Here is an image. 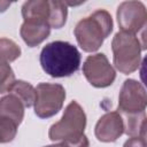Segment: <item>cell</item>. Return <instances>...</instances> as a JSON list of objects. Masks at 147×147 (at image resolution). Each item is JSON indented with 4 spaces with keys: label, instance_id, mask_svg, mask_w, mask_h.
Instances as JSON below:
<instances>
[{
    "label": "cell",
    "instance_id": "1",
    "mask_svg": "<svg viewBox=\"0 0 147 147\" xmlns=\"http://www.w3.org/2000/svg\"><path fill=\"white\" fill-rule=\"evenodd\" d=\"M147 92L145 87L134 79H126L118 95L117 111L124 121V133L130 137H137L141 124L146 118Z\"/></svg>",
    "mask_w": 147,
    "mask_h": 147
},
{
    "label": "cell",
    "instance_id": "2",
    "mask_svg": "<svg viewBox=\"0 0 147 147\" xmlns=\"http://www.w3.org/2000/svg\"><path fill=\"white\" fill-rule=\"evenodd\" d=\"M40 64L51 77H68L79 69L80 53L68 41H52L41 49Z\"/></svg>",
    "mask_w": 147,
    "mask_h": 147
},
{
    "label": "cell",
    "instance_id": "3",
    "mask_svg": "<svg viewBox=\"0 0 147 147\" xmlns=\"http://www.w3.org/2000/svg\"><path fill=\"white\" fill-rule=\"evenodd\" d=\"M114 28L110 14L105 9H98L90 16L80 20L74 30L78 45L84 52L98 51L103 40L111 33Z\"/></svg>",
    "mask_w": 147,
    "mask_h": 147
},
{
    "label": "cell",
    "instance_id": "4",
    "mask_svg": "<svg viewBox=\"0 0 147 147\" xmlns=\"http://www.w3.org/2000/svg\"><path fill=\"white\" fill-rule=\"evenodd\" d=\"M111 51L115 68L124 74H132L138 69L141 61V46L138 38L129 32H117L111 41Z\"/></svg>",
    "mask_w": 147,
    "mask_h": 147
},
{
    "label": "cell",
    "instance_id": "5",
    "mask_svg": "<svg viewBox=\"0 0 147 147\" xmlns=\"http://www.w3.org/2000/svg\"><path fill=\"white\" fill-rule=\"evenodd\" d=\"M86 115L77 101H71L64 109L62 118L49 127L48 137L52 141L78 139L84 136Z\"/></svg>",
    "mask_w": 147,
    "mask_h": 147
},
{
    "label": "cell",
    "instance_id": "6",
    "mask_svg": "<svg viewBox=\"0 0 147 147\" xmlns=\"http://www.w3.org/2000/svg\"><path fill=\"white\" fill-rule=\"evenodd\" d=\"M37 99L34 114L40 118H48L57 114L65 99V90L60 84L40 83L36 87Z\"/></svg>",
    "mask_w": 147,
    "mask_h": 147
},
{
    "label": "cell",
    "instance_id": "7",
    "mask_svg": "<svg viewBox=\"0 0 147 147\" xmlns=\"http://www.w3.org/2000/svg\"><path fill=\"white\" fill-rule=\"evenodd\" d=\"M83 74L87 82L98 88L110 86L116 78L115 69L102 53H96L86 57L83 64Z\"/></svg>",
    "mask_w": 147,
    "mask_h": 147
},
{
    "label": "cell",
    "instance_id": "8",
    "mask_svg": "<svg viewBox=\"0 0 147 147\" xmlns=\"http://www.w3.org/2000/svg\"><path fill=\"white\" fill-rule=\"evenodd\" d=\"M117 22L121 31L137 34L147 23V9L140 1H124L117 8Z\"/></svg>",
    "mask_w": 147,
    "mask_h": 147
},
{
    "label": "cell",
    "instance_id": "9",
    "mask_svg": "<svg viewBox=\"0 0 147 147\" xmlns=\"http://www.w3.org/2000/svg\"><path fill=\"white\" fill-rule=\"evenodd\" d=\"M95 137L102 142H114L124 133V121L118 111L106 113L99 118L94 129Z\"/></svg>",
    "mask_w": 147,
    "mask_h": 147
},
{
    "label": "cell",
    "instance_id": "10",
    "mask_svg": "<svg viewBox=\"0 0 147 147\" xmlns=\"http://www.w3.org/2000/svg\"><path fill=\"white\" fill-rule=\"evenodd\" d=\"M20 33L29 47H34L48 38L51 33V26L48 23L42 22H23Z\"/></svg>",
    "mask_w": 147,
    "mask_h": 147
},
{
    "label": "cell",
    "instance_id": "11",
    "mask_svg": "<svg viewBox=\"0 0 147 147\" xmlns=\"http://www.w3.org/2000/svg\"><path fill=\"white\" fill-rule=\"evenodd\" d=\"M49 11L51 5L48 0H30L24 2L22 6V16L24 22L48 23Z\"/></svg>",
    "mask_w": 147,
    "mask_h": 147
},
{
    "label": "cell",
    "instance_id": "12",
    "mask_svg": "<svg viewBox=\"0 0 147 147\" xmlns=\"http://www.w3.org/2000/svg\"><path fill=\"white\" fill-rule=\"evenodd\" d=\"M24 108L23 102L17 96L9 93L3 95L0 100V117L9 118L20 125L24 117Z\"/></svg>",
    "mask_w": 147,
    "mask_h": 147
},
{
    "label": "cell",
    "instance_id": "13",
    "mask_svg": "<svg viewBox=\"0 0 147 147\" xmlns=\"http://www.w3.org/2000/svg\"><path fill=\"white\" fill-rule=\"evenodd\" d=\"M9 93L17 96L26 108L33 106L37 99L36 88L24 80H15L11 88L9 90Z\"/></svg>",
    "mask_w": 147,
    "mask_h": 147
},
{
    "label": "cell",
    "instance_id": "14",
    "mask_svg": "<svg viewBox=\"0 0 147 147\" xmlns=\"http://www.w3.org/2000/svg\"><path fill=\"white\" fill-rule=\"evenodd\" d=\"M49 5H51V11H49L48 24L51 28L61 29L67 22L68 3L61 0H51Z\"/></svg>",
    "mask_w": 147,
    "mask_h": 147
},
{
    "label": "cell",
    "instance_id": "15",
    "mask_svg": "<svg viewBox=\"0 0 147 147\" xmlns=\"http://www.w3.org/2000/svg\"><path fill=\"white\" fill-rule=\"evenodd\" d=\"M0 49H1V61L3 63H9L15 61L21 55V48L13 40L7 38H1L0 40Z\"/></svg>",
    "mask_w": 147,
    "mask_h": 147
},
{
    "label": "cell",
    "instance_id": "16",
    "mask_svg": "<svg viewBox=\"0 0 147 147\" xmlns=\"http://www.w3.org/2000/svg\"><path fill=\"white\" fill-rule=\"evenodd\" d=\"M17 124L6 117H0V141L2 144L11 141L17 132Z\"/></svg>",
    "mask_w": 147,
    "mask_h": 147
},
{
    "label": "cell",
    "instance_id": "17",
    "mask_svg": "<svg viewBox=\"0 0 147 147\" xmlns=\"http://www.w3.org/2000/svg\"><path fill=\"white\" fill-rule=\"evenodd\" d=\"M1 63V84H0V93L9 92L13 84L15 83V75L13 72V69L8 63Z\"/></svg>",
    "mask_w": 147,
    "mask_h": 147
},
{
    "label": "cell",
    "instance_id": "18",
    "mask_svg": "<svg viewBox=\"0 0 147 147\" xmlns=\"http://www.w3.org/2000/svg\"><path fill=\"white\" fill-rule=\"evenodd\" d=\"M45 147H90V142H88V139L86 138V136L84 134L78 139L64 140V141H61L59 144L48 145Z\"/></svg>",
    "mask_w": 147,
    "mask_h": 147
},
{
    "label": "cell",
    "instance_id": "19",
    "mask_svg": "<svg viewBox=\"0 0 147 147\" xmlns=\"http://www.w3.org/2000/svg\"><path fill=\"white\" fill-rule=\"evenodd\" d=\"M123 147H147V144L140 137H131L125 141Z\"/></svg>",
    "mask_w": 147,
    "mask_h": 147
},
{
    "label": "cell",
    "instance_id": "20",
    "mask_svg": "<svg viewBox=\"0 0 147 147\" xmlns=\"http://www.w3.org/2000/svg\"><path fill=\"white\" fill-rule=\"evenodd\" d=\"M136 37L138 38L140 46H141V51H146L147 49V23L145 24V26L136 34Z\"/></svg>",
    "mask_w": 147,
    "mask_h": 147
},
{
    "label": "cell",
    "instance_id": "21",
    "mask_svg": "<svg viewBox=\"0 0 147 147\" xmlns=\"http://www.w3.org/2000/svg\"><path fill=\"white\" fill-rule=\"evenodd\" d=\"M139 75H140V79L144 83V85L147 88V55L142 59L141 63H140V70H139Z\"/></svg>",
    "mask_w": 147,
    "mask_h": 147
},
{
    "label": "cell",
    "instance_id": "22",
    "mask_svg": "<svg viewBox=\"0 0 147 147\" xmlns=\"http://www.w3.org/2000/svg\"><path fill=\"white\" fill-rule=\"evenodd\" d=\"M139 137L142 138L145 140V142L147 144V117L144 119L141 127H140V132H139Z\"/></svg>",
    "mask_w": 147,
    "mask_h": 147
}]
</instances>
